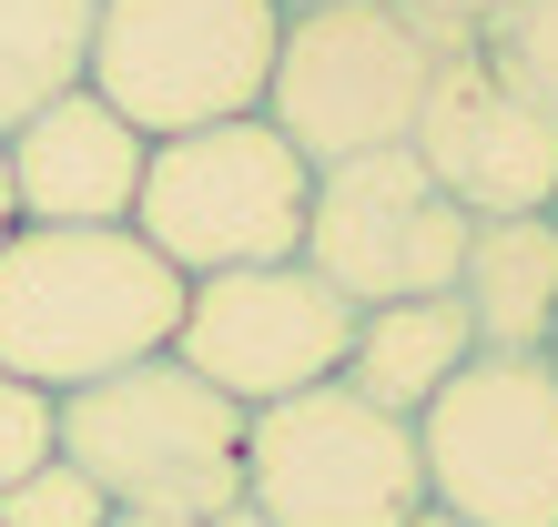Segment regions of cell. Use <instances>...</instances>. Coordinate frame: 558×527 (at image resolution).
<instances>
[{"label":"cell","mask_w":558,"mask_h":527,"mask_svg":"<svg viewBox=\"0 0 558 527\" xmlns=\"http://www.w3.org/2000/svg\"><path fill=\"white\" fill-rule=\"evenodd\" d=\"M183 274L133 223H21L0 244V376L72 395L143 355H173Z\"/></svg>","instance_id":"6da1fadb"},{"label":"cell","mask_w":558,"mask_h":527,"mask_svg":"<svg viewBox=\"0 0 558 527\" xmlns=\"http://www.w3.org/2000/svg\"><path fill=\"white\" fill-rule=\"evenodd\" d=\"M244 406L204 385L183 355H143L122 376H92L51 395V456L102 487L112 507H162V517H214L244 498Z\"/></svg>","instance_id":"7a4b0ae2"},{"label":"cell","mask_w":558,"mask_h":527,"mask_svg":"<svg viewBox=\"0 0 558 527\" xmlns=\"http://www.w3.org/2000/svg\"><path fill=\"white\" fill-rule=\"evenodd\" d=\"M305 204H315V162L265 112H234L204 132H162L143 152L133 234L183 284H204V274H234V264H284L305 244Z\"/></svg>","instance_id":"3957f363"},{"label":"cell","mask_w":558,"mask_h":527,"mask_svg":"<svg viewBox=\"0 0 558 527\" xmlns=\"http://www.w3.org/2000/svg\"><path fill=\"white\" fill-rule=\"evenodd\" d=\"M284 11L275 0H92V91L143 132H204L265 112Z\"/></svg>","instance_id":"277c9868"},{"label":"cell","mask_w":558,"mask_h":527,"mask_svg":"<svg viewBox=\"0 0 558 527\" xmlns=\"http://www.w3.org/2000/svg\"><path fill=\"white\" fill-rule=\"evenodd\" d=\"M426 72H437V41L407 11H386V0H315V11H284L265 122L315 173L355 162V152H397L416 132Z\"/></svg>","instance_id":"5b68a950"},{"label":"cell","mask_w":558,"mask_h":527,"mask_svg":"<svg viewBox=\"0 0 558 527\" xmlns=\"http://www.w3.org/2000/svg\"><path fill=\"white\" fill-rule=\"evenodd\" d=\"M244 498L275 527H407L426 507L416 416L366 406L345 376L275 395L244 426Z\"/></svg>","instance_id":"8992f818"},{"label":"cell","mask_w":558,"mask_h":527,"mask_svg":"<svg viewBox=\"0 0 558 527\" xmlns=\"http://www.w3.org/2000/svg\"><path fill=\"white\" fill-rule=\"evenodd\" d=\"M426 507L468 527H558V376L548 355H468L416 406Z\"/></svg>","instance_id":"52a82bcc"},{"label":"cell","mask_w":558,"mask_h":527,"mask_svg":"<svg viewBox=\"0 0 558 527\" xmlns=\"http://www.w3.org/2000/svg\"><path fill=\"white\" fill-rule=\"evenodd\" d=\"M468 223L477 213L447 204V183L397 143V152L325 162L315 204H305V244H294V254L366 315V305H407V294H447L457 254H468Z\"/></svg>","instance_id":"ba28073f"},{"label":"cell","mask_w":558,"mask_h":527,"mask_svg":"<svg viewBox=\"0 0 558 527\" xmlns=\"http://www.w3.org/2000/svg\"><path fill=\"white\" fill-rule=\"evenodd\" d=\"M355 345V305L315 274L305 254L284 264H234V274H204L183 284V324H173V355L204 385H223L234 406H275V395H305L345 366Z\"/></svg>","instance_id":"9c48e42d"},{"label":"cell","mask_w":558,"mask_h":527,"mask_svg":"<svg viewBox=\"0 0 558 527\" xmlns=\"http://www.w3.org/2000/svg\"><path fill=\"white\" fill-rule=\"evenodd\" d=\"M407 152L447 183V204H468L477 223L487 213H548L558 204V112L487 41H447L437 51Z\"/></svg>","instance_id":"30bf717a"},{"label":"cell","mask_w":558,"mask_h":527,"mask_svg":"<svg viewBox=\"0 0 558 527\" xmlns=\"http://www.w3.org/2000/svg\"><path fill=\"white\" fill-rule=\"evenodd\" d=\"M0 152H11L21 223H133V193H143V152L153 143L92 82H72L61 102L31 112Z\"/></svg>","instance_id":"8fae6325"},{"label":"cell","mask_w":558,"mask_h":527,"mask_svg":"<svg viewBox=\"0 0 558 527\" xmlns=\"http://www.w3.org/2000/svg\"><path fill=\"white\" fill-rule=\"evenodd\" d=\"M457 305L477 324V355H548L558 324V213H487L457 254Z\"/></svg>","instance_id":"7c38bea8"},{"label":"cell","mask_w":558,"mask_h":527,"mask_svg":"<svg viewBox=\"0 0 558 527\" xmlns=\"http://www.w3.org/2000/svg\"><path fill=\"white\" fill-rule=\"evenodd\" d=\"M468 355H477L468 305H457V294H407V305H366V315H355V345H345L336 376L366 395V406L416 416L426 395L468 366Z\"/></svg>","instance_id":"4fadbf2b"},{"label":"cell","mask_w":558,"mask_h":527,"mask_svg":"<svg viewBox=\"0 0 558 527\" xmlns=\"http://www.w3.org/2000/svg\"><path fill=\"white\" fill-rule=\"evenodd\" d=\"M92 72V0H0V143Z\"/></svg>","instance_id":"5bb4252c"},{"label":"cell","mask_w":558,"mask_h":527,"mask_svg":"<svg viewBox=\"0 0 558 527\" xmlns=\"http://www.w3.org/2000/svg\"><path fill=\"white\" fill-rule=\"evenodd\" d=\"M0 527H112V498L72 467V456H41L31 477L0 487Z\"/></svg>","instance_id":"9a60e30c"},{"label":"cell","mask_w":558,"mask_h":527,"mask_svg":"<svg viewBox=\"0 0 558 527\" xmlns=\"http://www.w3.org/2000/svg\"><path fill=\"white\" fill-rule=\"evenodd\" d=\"M477 41H487V51H498L508 72L529 82V91H538L548 112H558V0H508V11L487 21Z\"/></svg>","instance_id":"2e32d148"},{"label":"cell","mask_w":558,"mask_h":527,"mask_svg":"<svg viewBox=\"0 0 558 527\" xmlns=\"http://www.w3.org/2000/svg\"><path fill=\"white\" fill-rule=\"evenodd\" d=\"M41 456H51V395L21 385V376H0V487L31 477Z\"/></svg>","instance_id":"e0dca14e"},{"label":"cell","mask_w":558,"mask_h":527,"mask_svg":"<svg viewBox=\"0 0 558 527\" xmlns=\"http://www.w3.org/2000/svg\"><path fill=\"white\" fill-rule=\"evenodd\" d=\"M386 11H407V21L426 30V41H437V51H447V41H477V30H487V21H498V11H508V0H386Z\"/></svg>","instance_id":"ac0fdd59"},{"label":"cell","mask_w":558,"mask_h":527,"mask_svg":"<svg viewBox=\"0 0 558 527\" xmlns=\"http://www.w3.org/2000/svg\"><path fill=\"white\" fill-rule=\"evenodd\" d=\"M112 527H204V517H162V507H112Z\"/></svg>","instance_id":"d6986e66"},{"label":"cell","mask_w":558,"mask_h":527,"mask_svg":"<svg viewBox=\"0 0 558 527\" xmlns=\"http://www.w3.org/2000/svg\"><path fill=\"white\" fill-rule=\"evenodd\" d=\"M204 527H275V517H265V507H254V498H234V507H214Z\"/></svg>","instance_id":"ffe728a7"},{"label":"cell","mask_w":558,"mask_h":527,"mask_svg":"<svg viewBox=\"0 0 558 527\" xmlns=\"http://www.w3.org/2000/svg\"><path fill=\"white\" fill-rule=\"evenodd\" d=\"M21 234V204H11V152H0V244Z\"/></svg>","instance_id":"44dd1931"},{"label":"cell","mask_w":558,"mask_h":527,"mask_svg":"<svg viewBox=\"0 0 558 527\" xmlns=\"http://www.w3.org/2000/svg\"><path fill=\"white\" fill-rule=\"evenodd\" d=\"M407 527H468V517H447V507H416V517H407Z\"/></svg>","instance_id":"7402d4cb"},{"label":"cell","mask_w":558,"mask_h":527,"mask_svg":"<svg viewBox=\"0 0 558 527\" xmlns=\"http://www.w3.org/2000/svg\"><path fill=\"white\" fill-rule=\"evenodd\" d=\"M548 376H558V324H548Z\"/></svg>","instance_id":"603a6c76"},{"label":"cell","mask_w":558,"mask_h":527,"mask_svg":"<svg viewBox=\"0 0 558 527\" xmlns=\"http://www.w3.org/2000/svg\"><path fill=\"white\" fill-rule=\"evenodd\" d=\"M275 11H315V0H275Z\"/></svg>","instance_id":"cb8c5ba5"},{"label":"cell","mask_w":558,"mask_h":527,"mask_svg":"<svg viewBox=\"0 0 558 527\" xmlns=\"http://www.w3.org/2000/svg\"><path fill=\"white\" fill-rule=\"evenodd\" d=\"M548 213H558V204H548Z\"/></svg>","instance_id":"d4e9b609"}]
</instances>
